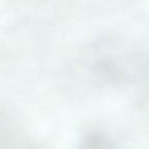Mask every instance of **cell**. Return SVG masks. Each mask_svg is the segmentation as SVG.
<instances>
[{
  "label": "cell",
  "instance_id": "1",
  "mask_svg": "<svg viewBox=\"0 0 149 149\" xmlns=\"http://www.w3.org/2000/svg\"><path fill=\"white\" fill-rule=\"evenodd\" d=\"M80 149H112L109 140L100 134H89L82 140Z\"/></svg>",
  "mask_w": 149,
  "mask_h": 149
}]
</instances>
